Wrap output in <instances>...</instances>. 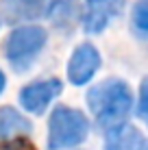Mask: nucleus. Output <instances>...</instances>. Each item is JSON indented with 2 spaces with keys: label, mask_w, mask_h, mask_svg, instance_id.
Here are the masks:
<instances>
[{
  "label": "nucleus",
  "mask_w": 148,
  "mask_h": 150,
  "mask_svg": "<svg viewBox=\"0 0 148 150\" xmlns=\"http://www.w3.org/2000/svg\"><path fill=\"white\" fill-rule=\"evenodd\" d=\"M87 107L100 128L111 131L126 122L133 111V91L122 79H107L87 91Z\"/></svg>",
  "instance_id": "f257e3e1"
},
{
  "label": "nucleus",
  "mask_w": 148,
  "mask_h": 150,
  "mask_svg": "<svg viewBox=\"0 0 148 150\" xmlns=\"http://www.w3.org/2000/svg\"><path fill=\"white\" fill-rule=\"evenodd\" d=\"M89 122L83 111L72 107H55L48 120V150H72L87 139Z\"/></svg>",
  "instance_id": "f03ea898"
},
{
  "label": "nucleus",
  "mask_w": 148,
  "mask_h": 150,
  "mask_svg": "<svg viewBox=\"0 0 148 150\" xmlns=\"http://www.w3.org/2000/svg\"><path fill=\"white\" fill-rule=\"evenodd\" d=\"M46 41H48L46 28L37 24H26L9 33V37L2 44V52L15 72H26L37 59V54L44 50Z\"/></svg>",
  "instance_id": "7ed1b4c3"
},
{
  "label": "nucleus",
  "mask_w": 148,
  "mask_h": 150,
  "mask_svg": "<svg viewBox=\"0 0 148 150\" xmlns=\"http://www.w3.org/2000/svg\"><path fill=\"white\" fill-rule=\"evenodd\" d=\"M100 63H103V59H100V52L94 44H89V41L79 44L68 61V81L76 87L87 85L96 76Z\"/></svg>",
  "instance_id": "20e7f679"
},
{
  "label": "nucleus",
  "mask_w": 148,
  "mask_h": 150,
  "mask_svg": "<svg viewBox=\"0 0 148 150\" xmlns=\"http://www.w3.org/2000/svg\"><path fill=\"white\" fill-rule=\"evenodd\" d=\"M61 91H63V85H61L59 79L33 81L26 87H22V91H20V105L24 107V111L33 113V115H42Z\"/></svg>",
  "instance_id": "39448f33"
},
{
  "label": "nucleus",
  "mask_w": 148,
  "mask_h": 150,
  "mask_svg": "<svg viewBox=\"0 0 148 150\" xmlns=\"http://www.w3.org/2000/svg\"><path fill=\"white\" fill-rule=\"evenodd\" d=\"M105 150H144V137L131 124H120V126L107 131V144Z\"/></svg>",
  "instance_id": "423d86ee"
},
{
  "label": "nucleus",
  "mask_w": 148,
  "mask_h": 150,
  "mask_svg": "<svg viewBox=\"0 0 148 150\" xmlns=\"http://www.w3.org/2000/svg\"><path fill=\"white\" fill-rule=\"evenodd\" d=\"M33 131V124L13 107H0V142L28 135Z\"/></svg>",
  "instance_id": "0eeeda50"
},
{
  "label": "nucleus",
  "mask_w": 148,
  "mask_h": 150,
  "mask_svg": "<svg viewBox=\"0 0 148 150\" xmlns=\"http://www.w3.org/2000/svg\"><path fill=\"white\" fill-rule=\"evenodd\" d=\"M44 0H2L0 9L7 22H20V20H35L42 13Z\"/></svg>",
  "instance_id": "6e6552de"
},
{
  "label": "nucleus",
  "mask_w": 148,
  "mask_h": 150,
  "mask_svg": "<svg viewBox=\"0 0 148 150\" xmlns=\"http://www.w3.org/2000/svg\"><path fill=\"white\" fill-rule=\"evenodd\" d=\"M48 18L61 30H72L79 20V0H52L48 7Z\"/></svg>",
  "instance_id": "1a4fd4ad"
},
{
  "label": "nucleus",
  "mask_w": 148,
  "mask_h": 150,
  "mask_svg": "<svg viewBox=\"0 0 148 150\" xmlns=\"http://www.w3.org/2000/svg\"><path fill=\"white\" fill-rule=\"evenodd\" d=\"M131 24H133V30L142 39H148V0H137L133 4Z\"/></svg>",
  "instance_id": "9d476101"
},
{
  "label": "nucleus",
  "mask_w": 148,
  "mask_h": 150,
  "mask_svg": "<svg viewBox=\"0 0 148 150\" xmlns=\"http://www.w3.org/2000/svg\"><path fill=\"white\" fill-rule=\"evenodd\" d=\"M137 115L148 124V76L140 85V100H137Z\"/></svg>",
  "instance_id": "9b49d317"
},
{
  "label": "nucleus",
  "mask_w": 148,
  "mask_h": 150,
  "mask_svg": "<svg viewBox=\"0 0 148 150\" xmlns=\"http://www.w3.org/2000/svg\"><path fill=\"white\" fill-rule=\"evenodd\" d=\"M0 150H35V146L22 137H13V139H2Z\"/></svg>",
  "instance_id": "f8f14e48"
},
{
  "label": "nucleus",
  "mask_w": 148,
  "mask_h": 150,
  "mask_svg": "<svg viewBox=\"0 0 148 150\" xmlns=\"http://www.w3.org/2000/svg\"><path fill=\"white\" fill-rule=\"evenodd\" d=\"M87 2V7H107V4H118V7H122V2H118V0H85Z\"/></svg>",
  "instance_id": "ddd939ff"
},
{
  "label": "nucleus",
  "mask_w": 148,
  "mask_h": 150,
  "mask_svg": "<svg viewBox=\"0 0 148 150\" xmlns=\"http://www.w3.org/2000/svg\"><path fill=\"white\" fill-rule=\"evenodd\" d=\"M4 87H7V79H4V72L0 70V94L4 91Z\"/></svg>",
  "instance_id": "4468645a"
},
{
  "label": "nucleus",
  "mask_w": 148,
  "mask_h": 150,
  "mask_svg": "<svg viewBox=\"0 0 148 150\" xmlns=\"http://www.w3.org/2000/svg\"><path fill=\"white\" fill-rule=\"evenodd\" d=\"M146 150H148V148H146Z\"/></svg>",
  "instance_id": "2eb2a0df"
}]
</instances>
